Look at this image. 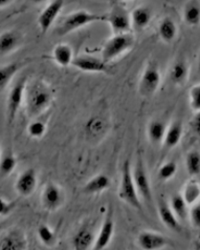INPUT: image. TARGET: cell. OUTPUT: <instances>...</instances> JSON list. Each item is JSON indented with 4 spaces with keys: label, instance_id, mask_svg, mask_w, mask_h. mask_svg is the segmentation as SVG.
<instances>
[{
    "label": "cell",
    "instance_id": "cell-1",
    "mask_svg": "<svg viewBox=\"0 0 200 250\" xmlns=\"http://www.w3.org/2000/svg\"><path fill=\"white\" fill-rule=\"evenodd\" d=\"M53 95L51 89L42 82H36L26 92V106L30 116H37L51 105Z\"/></svg>",
    "mask_w": 200,
    "mask_h": 250
},
{
    "label": "cell",
    "instance_id": "cell-2",
    "mask_svg": "<svg viewBox=\"0 0 200 250\" xmlns=\"http://www.w3.org/2000/svg\"><path fill=\"white\" fill-rule=\"evenodd\" d=\"M119 198L123 202L127 203L129 206L134 208V209L142 210L140 194L136 189L132 171H131L130 162L128 160L123 165L122 179L119 189Z\"/></svg>",
    "mask_w": 200,
    "mask_h": 250
},
{
    "label": "cell",
    "instance_id": "cell-3",
    "mask_svg": "<svg viewBox=\"0 0 200 250\" xmlns=\"http://www.w3.org/2000/svg\"><path fill=\"white\" fill-rule=\"evenodd\" d=\"M98 21H106V15H99V14L91 13L85 10H80L70 14L58 27L57 33L59 36H65L83 26Z\"/></svg>",
    "mask_w": 200,
    "mask_h": 250
},
{
    "label": "cell",
    "instance_id": "cell-4",
    "mask_svg": "<svg viewBox=\"0 0 200 250\" xmlns=\"http://www.w3.org/2000/svg\"><path fill=\"white\" fill-rule=\"evenodd\" d=\"M134 44V37L130 33L113 35L112 38H110L102 52V59L106 63L118 58L124 53L128 52Z\"/></svg>",
    "mask_w": 200,
    "mask_h": 250
},
{
    "label": "cell",
    "instance_id": "cell-5",
    "mask_svg": "<svg viewBox=\"0 0 200 250\" xmlns=\"http://www.w3.org/2000/svg\"><path fill=\"white\" fill-rule=\"evenodd\" d=\"M106 21L109 23L114 35L130 33L132 27L131 15L126 9L121 6V3H114L111 11L106 15Z\"/></svg>",
    "mask_w": 200,
    "mask_h": 250
},
{
    "label": "cell",
    "instance_id": "cell-6",
    "mask_svg": "<svg viewBox=\"0 0 200 250\" xmlns=\"http://www.w3.org/2000/svg\"><path fill=\"white\" fill-rule=\"evenodd\" d=\"M161 72L155 63H149L142 75L140 81V93L143 96L153 95L161 84Z\"/></svg>",
    "mask_w": 200,
    "mask_h": 250
},
{
    "label": "cell",
    "instance_id": "cell-7",
    "mask_svg": "<svg viewBox=\"0 0 200 250\" xmlns=\"http://www.w3.org/2000/svg\"><path fill=\"white\" fill-rule=\"evenodd\" d=\"M64 6V0H53L38 17L39 29L43 35L48 32Z\"/></svg>",
    "mask_w": 200,
    "mask_h": 250
},
{
    "label": "cell",
    "instance_id": "cell-8",
    "mask_svg": "<svg viewBox=\"0 0 200 250\" xmlns=\"http://www.w3.org/2000/svg\"><path fill=\"white\" fill-rule=\"evenodd\" d=\"M132 175L136 189L139 191L140 196L146 201L152 200V190H151L150 179L147 175L146 169L144 167V164L141 159H139V161H137Z\"/></svg>",
    "mask_w": 200,
    "mask_h": 250
},
{
    "label": "cell",
    "instance_id": "cell-9",
    "mask_svg": "<svg viewBox=\"0 0 200 250\" xmlns=\"http://www.w3.org/2000/svg\"><path fill=\"white\" fill-rule=\"evenodd\" d=\"M25 86L26 79L23 78L21 80H19L16 84L12 87L11 92L8 96V116L10 122L15 119L18 109L21 106L25 94Z\"/></svg>",
    "mask_w": 200,
    "mask_h": 250
},
{
    "label": "cell",
    "instance_id": "cell-10",
    "mask_svg": "<svg viewBox=\"0 0 200 250\" xmlns=\"http://www.w3.org/2000/svg\"><path fill=\"white\" fill-rule=\"evenodd\" d=\"M72 65L82 72L87 73H105L108 71V63L104 60L91 56L73 58Z\"/></svg>",
    "mask_w": 200,
    "mask_h": 250
},
{
    "label": "cell",
    "instance_id": "cell-11",
    "mask_svg": "<svg viewBox=\"0 0 200 250\" xmlns=\"http://www.w3.org/2000/svg\"><path fill=\"white\" fill-rule=\"evenodd\" d=\"M16 190L22 197H30L37 187V173L35 169L30 168L19 176L16 182Z\"/></svg>",
    "mask_w": 200,
    "mask_h": 250
},
{
    "label": "cell",
    "instance_id": "cell-12",
    "mask_svg": "<svg viewBox=\"0 0 200 250\" xmlns=\"http://www.w3.org/2000/svg\"><path fill=\"white\" fill-rule=\"evenodd\" d=\"M42 203L47 210H56L63 203V193L60 187L54 183H47L42 192Z\"/></svg>",
    "mask_w": 200,
    "mask_h": 250
},
{
    "label": "cell",
    "instance_id": "cell-13",
    "mask_svg": "<svg viewBox=\"0 0 200 250\" xmlns=\"http://www.w3.org/2000/svg\"><path fill=\"white\" fill-rule=\"evenodd\" d=\"M113 233H114V221L112 219L111 212H110L104 219V222H103L99 235L95 239L93 249L95 250L105 249L109 245L110 241H111Z\"/></svg>",
    "mask_w": 200,
    "mask_h": 250
},
{
    "label": "cell",
    "instance_id": "cell-14",
    "mask_svg": "<svg viewBox=\"0 0 200 250\" xmlns=\"http://www.w3.org/2000/svg\"><path fill=\"white\" fill-rule=\"evenodd\" d=\"M137 242H139L140 247L145 250H156L167 245V240L163 237V234L151 231L141 232Z\"/></svg>",
    "mask_w": 200,
    "mask_h": 250
},
{
    "label": "cell",
    "instance_id": "cell-15",
    "mask_svg": "<svg viewBox=\"0 0 200 250\" xmlns=\"http://www.w3.org/2000/svg\"><path fill=\"white\" fill-rule=\"evenodd\" d=\"M158 214H160V218L164 225L167 226L171 230L176 232H179L182 230L181 223H179L175 212L172 209L171 206L164 202V201H161V202L158 203Z\"/></svg>",
    "mask_w": 200,
    "mask_h": 250
},
{
    "label": "cell",
    "instance_id": "cell-16",
    "mask_svg": "<svg viewBox=\"0 0 200 250\" xmlns=\"http://www.w3.org/2000/svg\"><path fill=\"white\" fill-rule=\"evenodd\" d=\"M1 250H21L26 248V240L24 234L18 231H11L2 235L0 242Z\"/></svg>",
    "mask_w": 200,
    "mask_h": 250
},
{
    "label": "cell",
    "instance_id": "cell-17",
    "mask_svg": "<svg viewBox=\"0 0 200 250\" xmlns=\"http://www.w3.org/2000/svg\"><path fill=\"white\" fill-rule=\"evenodd\" d=\"M53 59L58 65L62 67L72 65L73 60V48L67 43L57 44L53 50Z\"/></svg>",
    "mask_w": 200,
    "mask_h": 250
},
{
    "label": "cell",
    "instance_id": "cell-18",
    "mask_svg": "<svg viewBox=\"0 0 200 250\" xmlns=\"http://www.w3.org/2000/svg\"><path fill=\"white\" fill-rule=\"evenodd\" d=\"M183 20L190 26H198L200 24V1L189 0L183 8Z\"/></svg>",
    "mask_w": 200,
    "mask_h": 250
},
{
    "label": "cell",
    "instance_id": "cell-19",
    "mask_svg": "<svg viewBox=\"0 0 200 250\" xmlns=\"http://www.w3.org/2000/svg\"><path fill=\"white\" fill-rule=\"evenodd\" d=\"M110 186V179L108 176L104 175V173H100L96 175L91 180L85 184L84 186V192L88 194H95L100 193L102 191L106 190Z\"/></svg>",
    "mask_w": 200,
    "mask_h": 250
},
{
    "label": "cell",
    "instance_id": "cell-20",
    "mask_svg": "<svg viewBox=\"0 0 200 250\" xmlns=\"http://www.w3.org/2000/svg\"><path fill=\"white\" fill-rule=\"evenodd\" d=\"M183 133V128H182V124L179 121H175L170 125L169 129L165 133L164 139V146L167 148H174L179 144L182 140Z\"/></svg>",
    "mask_w": 200,
    "mask_h": 250
},
{
    "label": "cell",
    "instance_id": "cell-21",
    "mask_svg": "<svg viewBox=\"0 0 200 250\" xmlns=\"http://www.w3.org/2000/svg\"><path fill=\"white\" fill-rule=\"evenodd\" d=\"M95 238L87 228H81L73 238V247L77 250H87L94 245Z\"/></svg>",
    "mask_w": 200,
    "mask_h": 250
},
{
    "label": "cell",
    "instance_id": "cell-22",
    "mask_svg": "<svg viewBox=\"0 0 200 250\" xmlns=\"http://www.w3.org/2000/svg\"><path fill=\"white\" fill-rule=\"evenodd\" d=\"M151 18H152V13L146 6H139L131 14L132 25L137 30L145 29L150 23Z\"/></svg>",
    "mask_w": 200,
    "mask_h": 250
},
{
    "label": "cell",
    "instance_id": "cell-23",
    "mask_svg": "<svg viewBox=\"0 0 200 250\" xmlns=\"http://www.w3.org/2000/svg\"><path fill=\"white\" fill-rule=\"evenodd\" d=\"M189 75V66L183 60H178L172 65L170 71V79L177 85H182L187 81Z\"/></svg>",
    "mask_w": 200,
    "mask_h": 250
},
{
    "label": "cell",
    "instance_id": "cell-24",
    "mask_svg": "<svg viewBox=\"0 0 200 250\" xmlns=\"http://www.w3.org/2000/svg\"><path fill=\"white\" fill-rule=\"evenodd\" d=\"M158 35L164 42L170 43L173 41L177 35V26L173 20L169 17L164 18L158 25Z\"/></svg>",
    "mask_w": 200,
    "mask_h": 250
},
{
    "label": "cell",
    "instance_id": "cell-25",
    "mask_svg": "<svg viewBox=\"0 0 200 250\" xmlns=\"http://www.w3.org/2000/svg\"><path fill=\"white\" fill-rule=\"evenodd\" d=\"M18 45V36L14 32H3L0 36V53L2 56L12 53Z\"/></svg>",
    "mask_w": 200,
    "mask_h": 250
},
{
    "label": "cell",
    "instance_id": "cell-26",
    "mask_svg": "<svg viewBox=\"0 0 200 250\" xmlns=\"http://www.w3.org/2000/svg\"><path fill=\"white\" fill-rule=\"evenodd\" d=\"M20 67H21V64L18 62H13V63L3 65L0 68V87H1L2 92L10 84V82L14 76L18 73Z\"/></svg>",
    "mask_w": 200,
    "mask_h": 250
},
{
    "label": "cell",
    "instance_id": "cell-27",
    "mask_svg": "<svg viewBox=\"0 0 200 250\" xmlns=\"http://www.w3.org/2000/svg\"><path fill=\"white\" fill-rule=\"evenodd\" d=\"M182 197L188 205L196 204L200 199V183L195 181V180L189 181L184 186Z\"/></svg>",
    "mask_w": 200,
    "mask_h": 250
},
{
    "label": "cell",
    "instance_id": "cell-28",
    "mask_svg": "<svg viewBox=\"0 0 200 250\" xmlns=\"http://www.w3.org/2000/svg\"><path fill=\"white\" fill-rule=\"evenodd\" d=\"M171 208L173 209L177 218L185 219L188 216V203L185 202L182 194H175L171 198Z\"/></svg>",
    "mask_w": 200,
    "mask_h": 250
},
{
    "label": "cell",
    "instance_id": "cell-29",
    "mask_svg": "<svg viewBox=\"0 0 200 250\" xmlns=\"http://www.w3.org/2000/svg\"><path fill=\"white\" fill-rule=\"evenodd\" d=\"M165 133V125L162 121H153L149 124L148 136L152 142L158 143L164 141Z\"/></svg>",
    "mask_w": 200,
    "mask_h": 250
},
{
    "label": "cell",
    "instance_id": "cell-30",
    "mask_svg": "<svg viewBox=\"0 0 200 250\" xmlns=\"http://www.w3.org/2000/svg\"><path fill=\"white\" fill-rule=\"evenodd\" d=\"M185 167L190 176L200 175V152L197 150H192L185 158Z\"/></svg>",
    "mask_w": 200,
    "mask_h": 250
},
{
    "label": "cell",
    "instance_id": "cell-31",
    "mask_svg": "<svg viewBox=\"0 0 200 250\" xmlns=\"http://www.w3.org/2000/svg\"><path fill=\"white\" fill-rule=\"evenodd\" d=\"M17 166V159L14 157L12 154H6L1 157V161H0V175L1 179L8 178L11 173L14 171Z\"/></svg>",
    "mask_w": 200,
    "mask_h": 250
},
{
    "label": "cell",
    "instance_id": "cell-32",
    "mask_svg": "<svg viewBox=\"0 0 200 250\" xmlns=\"http://www.w3.org/2000/svg\"><path fill=\"white\" fill-rule=\"evenodd\" d=\"M177 171V164L174 161L165 162L161 166V168L158 169V178L163 181H168L175 176Z\"/></svg>",
    "mask_w": 200,
    "mask_h": 250
},
{
    "label": "cell",
    "instance_id": "cell-33",
    "mask_svg": "<svg viewBox=\"0 0 200 250\" xmlns=\"http://www.w3.org/2000/svg\"><path fill=\"white\" fill-rule=\"evenodd\" d=\"M38 237L46 246H52L56 243V235L47 225H41L38 228Z\"/></svg>",
    "mask_w": 200,
    "mask_h": 250
},
{
    "label": "cell",
    "instance_id": "cell-34",
    "mask_svg": "<svg viewBox=\"0 0 200 250\" xmlns=\"http://www.w3.org/2000/svg\"><path fill=\"white\" fill-rule=\"evenodd\" d=\"M27 133L32 138H42L46 133V125L44 122L40 120L33 121L29 125V127H27Z\"/></svg>",
    "mask_w": 200,
    "mask_h": 250
},
{
    "label": "cell",
    "instance_id": "cell-35",
    "mask_svg": "<svg viewBox=\"0 0 200 250\" xmlns=\"http://www.w3.org/2000/svg\"><path fill=\"white\" fill-rule=\"evenodd\" d=\"M190 106L195 113L200 112V84L192 86L189 92Z\"/></svg>",
    "mask_w": 200,
    "mask_h": 250
},
{
    "label": "cell",
    "instance_id": "cell-36",
    "mask_svg": "<svg viewBox=\"0 0 200 250\" xmlns=\"http://www.w3.org/2000/svg\"><path fill=\"white\" fill-rule=\"evenodd\" d=\"M15 207L16 203L14 201L4 200L3 198L0 199V213H1V218L9 216L15 209Z\"/></svg>",
    "mask_w": 200,
    "mask_h": 250
},
{
    "label": "cell",
    "instance_id": "cell-37",
    "mask_svg": "<svg viewBox=\"0 0 200 250\" xmlns=\"http://www.w3.org/2000/svg\"><path fill=\"white\" fill-rule=\"evenodd\" d=\"M190 217L192 224L197 228H200V202H197L196 204L193 205L190 211Z\"/></svg>",
    "mask_w": 200,
    "mask_h": 250
},
{
    "label": "cell",
    "instance_id": "cell-38",
    "mask_svg": "<svg viewBox=\"0 0 200 250\" xmlns=\"http://www.w3.org/2000/svg\"><path fill=\"white\" fill-rule=\"evenodd\" d=\"M191 125L193 130H194V133L200 136V112L196 113V115L193 118V120L191 122Z\"/></svg>",
    "mask_w": 200,
    "mask_h": 250
},
{
    "label": "cell",
    "instance_id": "cell-39",
    "mask_svg": "<svg viewBox=\"0 0 200 250\" xmlns=\"http://www.w3.org/2000/svg\"><path fill=\"white\" fill-rule=\"evenodd\" d=\"M31 1L33 3H36V4H39V3H43L45 1H47V0H31Z\"/></svg>",
    "mask_w": 200,
    "mask_h": 250
},
{
    "label": "cell",
    "instance_id": "cell-40",
    "mask_svg": "<svg viewBox=\"0 0 200 250\" xmlns=\"http://www.w3.org/2000/svg\"><path fill=\"white\" fill-rule=\"evenodd\" d=\"M110 1L114 4V3H122L124 1H129V0H110Z\"/></svg>",
    "mask_w": 200,
    "mask_h": 250
},
{
    "label": "cell",
    "instance_id": "cell-41",
    "mask_svg": "<svg viewBox=\"0 0 200 250\" xmlns=\"http://www.w3.org/2000/svg\"><path fill=\"white\" fill-rule=\"evenodd\" d=\"M198 73H200V53H199V57H198Z\"/></svg>",
    "mask_w": 200,
    "mask_h": 250
}]
</instances>
